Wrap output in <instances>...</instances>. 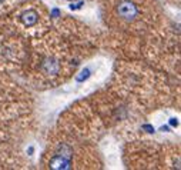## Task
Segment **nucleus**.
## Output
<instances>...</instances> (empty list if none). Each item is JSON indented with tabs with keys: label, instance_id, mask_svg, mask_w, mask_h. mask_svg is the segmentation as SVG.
<instances>
[{
	"label": "nucleus",
	"instance_id": "1",
	"mask_svg": "<svg viewBox=\"0 0 181 170\" xmlns=\"http://www.w3.org/2000/svg\"><path fill=\"white\" fill-rule=\"evenodd\" d=\"M117 13L121 19H124V20H127V21H133L137 17L139 10H137V7H136V4H134L133 1H130V0H123V1L118 3Z\"/></svg>",
	"mask_w": 181,
	"mask_h": 170
},
{
	"label": "nucleus",
	"instance_id": "2",
	"mask_svg": "<svg viewBox=\"0 0 181 170\" xmlns=\"http://www.w3.org/2000/svg\"><path fill=\"white\" fill-rule=\"evenodd\" d=\"M40 67H42V70L46 75H57L59 70H60V64H59V62H57L56 59H53V57L44 59Z\"/></svg>",
	"mask_w": 181,
	"mask_h": 170
},
{
	"label": "nucleus",
	"instance_id": "3",
	"mask_svg": "<svg viewBox=\"0 0 181 170\" xmlns=\"http://www.w3.org/2000/svg\"><path fill=\"white\" fill-rule=\"evenodd\" d=\"M49 166H50V169H56V170H60V169H71V163H70V160L69 159H64L62 156H59V154H56L53 159L50 160V163H49Z\"/></svg>",
	"mask_w": 181,
	"mask_h": 170
},
{
	"label": "nucleus",
	"instance_id": "4",
	"mask_svg": "<svg viewBox=\"0 0 181 170\" xmlns=\"http://www.w3.org/2000/svg\"><path fill=\"white\" fill-rule=\"evenodd\" d=\"M20 19H21V21H23L24 26L32 27V26H34V24L37 23V20H39V14H37V11L36 10H27L21 14Z\"/></svg>",
	"mask_w": 181,
	"mask_h": 170
},
{
	"label": "nucleus",
	"instance_id": "5",
	"mask_svg": "<svg viewBox=\"0 0 181 170\" xmlns=\"http://www.w3.org/2000/svg\"><path fill=\"white\" fill-rule=\"evenodd\" d=\"M57 154L59 156H62V157H64V159H71V156H73V150L70 149L67 144H64V143H62L59 147H57Z\"/></svg>",
	"mask_w": 181,
	"mask_h": 170
},
{
	"label": "nucleus",
	"instance_id": "6",
	"mask_svg": "<svg viewBox=\"0 0 181 170\" xmlns=\"http://www.w3.org/2000/svg\"><path fill=\"white\" fill-rule=\"evenodd\" d=\"M88 76H90V70H88V69H84L80 75L76 77V80H77V82H83V80H86Z\"/></svg>",
	"mask_w": 181,
	"mask_h": 170
},
{
	"label": "nucleus",
	"instance_id": "7",
	"mask_svg": "<svg viewBox=\"0 0 181 170\" xmlns=\"http://www.w3.org/2000/svg\"><path fill=\"white\" fill-rule=\"evenodd\" d=\"M81 6H84V1H78L77 4H70V9L71 10H78V9H81Z\"/></svg>",
	"mask_w": 181,
	"mask_h": 170
},
{
	"label": "nucleus",
	"instance_id": "8",
	"mask_svg": "<svg viewBox=\"0 0 181 170\" xmlns=\"http://www.w3.org/2000/svg\"><path fill=\"white\" fill-rule=\"evenodd\" d=\"M168 123H170V126H173V127H177V126H178V120H177V119H174V117H173V119H170V122H168Z\"/></svg>",
	"mask_w": 181,
	"mask_h": 170
},
{
	"label": "nucleus",
	"instance_id": "9",
	"mask_svg": "<svg viewBox=\"0 0 181 170\" xmlns=\"http://www.w3.org/2000/svg\"><path fill=\"white\" fill-rule=\"evenodd\" d=\"M60 16V10L59 9H53L52 10V17H59Z\"/></svg>",
	"mask_w": 181,
	"mask_h": 170
},
{
	"label": "nucleus",
	"instance_id": "10",
	"mask_svg": "<svg viewBox=\"0 0 181 170\" xmlns=\"http://www.w3.org/2000/svg\"><path fill=\"white\" fill-rule=\"evenodd\" d=\"M143 129H144V130H147L148 133H153V132H154V127H151L150 124H144V126H143Z\"/></svg>",
	"mask_w": 181,
	"mask_h": 170
},
{
	"label": "nucleus",
	"instance_id": "11",
	"mask_svg": "<svg viewBox=\"0 0 181 170\" xmlns=\"http://www.w3.org/2000/svg\"><path fill=\"white\" fill-rule=\"evenodd\" d=\"M160 130H161V132H170V129L167 127V126H163V127H161Z\"/></svg>",
	"mask_w": 181,
	"mask_h": 170
},
{
	"label": "nucleus",
	"instance_id": "12",
	"mask_svg": "<svg viewBox=\"0 0 181 170\" xmlns=\"http://www.w3.org/2000/svg\"><path fill=\"white\" fill-rule=\"evenodd\" d=\"M33 152H34V149H33V147H29L27 153H29V154H33Z\"/></svg>",
	"mask_w": 181,
	"mask_h": 170
},
{
	"label": "nucleus",
	"instance_id": "13",
	"mask_svg": "<svg viewBox=\"0 0 181 170\" xmlns=\"http://www.w3.org/2000/svg\"><path fill=\"white\" fill-rule=\"evenodd\" d=\"M1 1H3V0H0V3H1Z\"/></svg>",
	"mask_w": 181,
	"mask_h": 170
}]
</instances>
